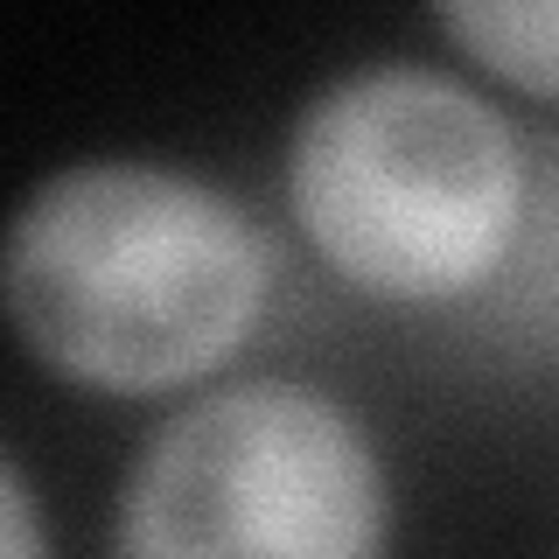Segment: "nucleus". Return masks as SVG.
I'll return each mask as SVG.
<instances>
[{
    "label": "nucleus",
    "mask_w": 559,
    "mask_h": 559,
    "mask_svg": "<svg viewBox=\"0 0 559 559\" xmlns=\"http://www.w3.org/2000/svg\"><path fill=\"white\" fill-rule=\"evenodd\" d=\"M433 28L476 70H489L497 84L559 105V0H468V8H433Z\"/></svg>",
    "instance_id": "20e7f679"
},
{
    "label": "nucleus",
    "mask_w": 559,
    "mask_h": 559,
    "mask_svg": "<svg viewBox=\"0 0 559 559\" xmlns=\"http://www.w3.org/2000/svg\"><path fill=\"white\" fill-rule=\"evenodd\" d=\"M273 301V245L210 175L92 154L0 224V314L49 378L154 399L217 378Z\"/></svg>",
    "instance_id": "f257e3e1"
},
{
    "label": "nucleus",
    "mask_w": 559,
    "mask_h": 559,
    "mask_svg": "<svg viewBox=\"0 0 559 559\" xmlns=\"http://www.w3.org/2000/svg\"><path fill=\"white\" fill-rule=\"evenodd\" d=\"M532 168L511 119L433 63L343 70L294 112L287 217L349 294L454 308L511 266Z\"/></svg>",
    "instance_id": "f03ea898"
},
{
    "label": "nucleus",
    "mask_w": 559,
    "mask_h": 559,
    "mask_svg": "<svg viewBox=\"0 0 559 559\" xmlns=\"http://www.w3.org/2000/svg\"><path fill=\"white\" fill-rule=\"evenodd\" d=\"M392 476L357 413L301 378L175 406L112 503V559H384Z\"/></svg>",
    "instance_id": "7ed1b4c3"
},
{
    "label": "nucleus",
    "mask_w": 559,
    "mask_h": 559,
    "mask_svg": "<svg viewBox=\"0 0 559 559\" xmlns=\"http://www.w3.org/2000/svg\"><path fill=\"white\" fill-rule=\"evenodd\" d=\"M0 559H49V524L35 503L28 476L14 468V454L0 448Z\"/></svg>",
    "instance_id": "39448f33"
}]
</instances>
